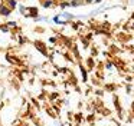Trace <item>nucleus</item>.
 Wrapping results in <instances>:
<instances>
[{"instance_id":"obj_2","label":"nucleus","mask_w":134,"mask_h":126,"mask_svg":"<svg viewBox=\"0 0 134 126\" xmlns=\"http://www.w3.org/2000/svg\"><path fill=\"white\" fill-rule=\"evenodd\" d=\"M81 3H82V0H72L71 4H72V6H78V4H81Z\"/></svg>"},{"instance_id":"obj_5","label":"nucleus","mask_w":134,"mask_h":126,"mask_svg":"<svg viewBox=\"0 0 134 126\" xmlns=\"http://www.w3.org/2000/svg\"><path fill=\"white\" fill-rule=\"evenodd\" d=\"M91 2H94V0H87V3H91Z\"/></svg>"},{"instance_id":"obj_3","label":"nucleus","mask_w":134,"mask_h":126,"mask_svg":"<svg viewBox=\"0 0 134 126\" xmlns=\"http://www.w3.org/2000/svg\"><path fill=\"white\" fill-rule=\"evenodd\" d=\"M15 4H16L15 0H9V6H10V7H15Z\"/></svg>"},{"instance_id":"obj_4","label":"nucleus","mask_w":134,"mask_h":126,"mask_svg":"<svg viewBox=\"0 0 134 126\" xmlns=\"http://www.w3.org/2000/svg\"><path fill=\"white\" fill-rule=\"evenodd\" d=\"M0 6H3V0H0Z\"/></svg>"},{"instance_id":"obj_1","label":"nucleus","mask_w":134,"mask_h":126,"mask_svg":"<svg viewBox=\"0 0 134 126\" xmlns=\"http://www.w3.org/2000/svg\"><path fill=\"white\" fill-rule=\"evenodd\" d=\"M0 13H3V14H7L9 13V9H6L4 6H0Z\"/></svg>"},{"instance_id":"obj_6","label":"nucleus","mask_w":134,"mask_h":126,"mask_svg":"<svg viewBox=\"0 0 134 126\" xmlns=\"http://www.w3.org/2000/svg\"><path fill=\"white\" fill-rule=\"evenodd\" d=\"M97 2H101V0H97Z\"/></svg>"}]
</instances>
